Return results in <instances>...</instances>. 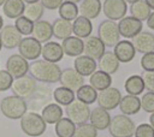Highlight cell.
<instances>
[{
  "label": "cell",
  "mask_w": 154,
  "mask_h": 137,
  "mask_svg": "<svg viewBox=\"0 0 154 137\" xmlns=\"http://www.w3.org/2000/svg\"><path fill=\"white\" fill-rule=\"evenodd\" d=\"M1 48H2V43H1V40H0V50H1Z\"/></svg>",
  "instance_id": "55"
},
{
  "label": "cell",
  "mask_w": 154,
  "mask_h": 137,
  "mask_svg": "<svg viewBox=\"0 0 154 137\" xmlns=\"http://www.w3.org/2000/svg\"><path fill=\"white\" fill-rule=\"evenodd\" d=\"M119 66H120V62L113 52H105L103 55L99 59V64H97L99 70H101L108 75L116 73L118 71Z\"/></svg>",
  "instance_id": "25"
},
{
  "label": "cell",
  "mask_w": 154,
  "mask_h": 137,
  "mask_svg": "<svg viewBox=\"0 0 154 137\" xmlns=\"http://www.w3.org/2000/svg\"><path fill=\"white\" fill-rule=\"evenodd\" d=\"M41 56L46 61H49V62H53V64L59 62L64 56V50H63L61 44H59L58 42H54V41L46 42L42 46Z\"/></svg>",
  "instance_id": "18"
},
{
  "label": "cell",
  "mask_w": 154,
  "mask_h": 137,
  "mask_svg": "<svg viewBox=\"0 0 154 137\" xmlns=\"http://www.w3.org/2000/svg\"><path fill=\"white\" fill-rule=\"evenodd\" d=\"M102 12L107 19L117 22L126 16L128 4L125 0H105L102 2Z\"/></svg>",
  "instance_id": "9"
},
{
  "label": "cell",
  "mask_w": 154,
  "mask_h": 137,
  "mask_svg": "<svg viewBox=\"0 0 154 137\" xmlns=\"http://www.w3.org/2000/svg\"><path fill=\"white\" fill-rule=\"evenodd\" d=\"M141 66L143 71H154V52H149L142 55Z\"/></svg>",
  "instance_id": "44"
},
{
  "label": "cell",
  "mask_w": 154,
  "mask_h": 137,
  "mask_svg": "<svg viewBox=\"0 0 154 137\" xmlns=\"http://www.w3.org/2000/svg\"><path fill=\"white\" fill-rule=\"evenodd\" d=\"M105 44L97 36H89L84 41V53L94 60H99L105 53Z\"/></svg>",
  "instance_id": "19"
},
{
  "label": "cell",
  "mask_w": 154,
  "mask_h": 137,
  "mask_svg": "<svg viewBox=\"0 0 154 137\" xmlns=\"http://www.w3.org/2000/svg\"><path fill=\"white\" fill-rule=\"evenodd\" d=\"M41 117L46 124H55L63 118V109L58 103H48L42 108Z\"/></svg>",
  "instance_id": "31"
},
{
  "label": "cell",
  "mask_w": 154,
  "mask_h": 137,
  "mask_svg": "<svg viewBox=\"0 0 154 137\" xmlns=\"http://www.w3.org/2000/svg\"><path fill=\"white\" fill-rule=\"evenodd\" d=\"M73 137H97V130L91 124H81L76 126Z\"/></svg>",
  "instance_id": "40"
},
{
  "label": "cell",
  "mask_w": 154,
  "mask_h": 137,
  "mask_svg": "<svg viewBox=\"0 0 154 137\" xmlns=\"http://www.w3.org/2000/svg\"><path fill=\"white\" fill-rule=\"evenodd\" d=\"M40 2L43 5L45 8L48 10H57L59 6L64 2V0H40Z\"/></svg>",
  "instance_id": "46"
},
{
  "label": "cell",
  "mask_w": 154,
  "mask_h": 137,
  "mask_svg": "<svg viewBox=\"0 0 154 137\" xmlns=\"http://www.w3.org/2000/svg\"><path fill=\"white\" fill-rule=\"evenodd\" d=\"M89 84L96 91H102L112 85V77H111V75H108L101 70H97L89 77Z\"/></svg>",
  "instance_id": "29"
},
{
  "label": "cell",
  "mask_w": 154,
  "mask_h": 137,
  "mask_svg": "<svg viewBox=\"0 0 154 137\" xmlns=\"http://www.w3.org/2000/svg\"><path fill=\"white\" fill-rule=\"evenodd\" d=\"M6 0H0V6H2L4 5V2H5Z\"/></svg>",
  "instance_id": "54"
},
{
  "label": "cell",
  "mask_w": 154,
  "mask_h": 137,
  "mask_svg": "<svg viewBox=\"0 0 154 137\" xmlns=\"http://www.w3.org/2000/svg\"><path fill=\"white\" fill-rule=\"evenodd\" d=\"M76 97L78 101H81L85 105H91L97 99V91L90 84H83L79 89H77Z\"/></svg>",
  "instance_id": "33"
},
{
  "label": "cell",
  "mask_w": 154,
  "mask_h": 137,
  "mask_svg": "<svg viewBox=\"0 0 154 137\" xmlns=\"http://www.w3.org/2000/svg\"><path fill=\"white\" fill-rule=\"evenodd\" d=\"M64 54L67 56H79L84 52V41L77 36H69L61 42Z\"/></svg>",
  "instance_id": "21"
},
{
  "label": "cell",
  "mask_w": 154,
  "mask_h": 137,
  "mask_svg": "<svg viewBox=\"0 0 154 137\" xmlns=\"http://www.w3.org/2000/svg\"><path fill=\"white\" fill-rule=\"evenodd\" d=\"M65 1H69V2H73V4H77V2H81L82 0H65Z\"/></svg>",
  "instance_id": "52"
},
{
  "label": "cell",
  "mask_w": 154,
  "mask_h": 137,
  "mask_svg": "<svg viewBox=\"0 0 154 137\" xmlns=\"http://www.w3.org/2000/svg\"><path fill=\"white\" fill-rule=\"evenodd\" d=\"M118 107H119L122 114H125L128 117L137 114L141 109V99L138 96L128 94L125 96H122V100H120Z\"/></svg>",
  "instance_id": "24"
},
{
  "label": "cell",
  "mask_w": 154,
  "mask_h": 137,
  "mask_svg": "<svg viewBox=\"0 0 154 137\" xmlns=\"http://www.w3.org/2000/svg\"><path fill=\"white\" fill-rule=\"evenodd\" d=\"M135 129V123L125 114H117L111 118L108 126V131L112 137H132Z\"/></svg>",
  "instance_id": "4"
},
{
  "label": "cell",
  "mask_w": 154,
  "mask_h": 137,
  "mask_svg": "<svg viewBox=\"0 0 154 137\" xmlns=\"http://www.w3.org/2000/svg\"><path fill=\"white\" fill-rule=\"evenodd\" d=\"M141 108L147 113H154V93L147 91L141 97Z\"/></svg>",
  "instance_id": "41"
},
{
  "label": "cell",
  "mask_w": 154,
  "mask_h": 137,
  "mask_svg": "<svg viewBox=\"0 0 154 137\" xmlns=\"http://www.w3.org/2000/svg\"><path fill=\"white\" fill-rule=\"evenodd\" d=\"M47 124L42 117L36 112H26L20 118V129L22 131L30 137H38L45 133Z\"/></svg>",
  "instance_id": "3"
},
{
  "label": "cell",
  "mask_w": 154,
  "mask_h": 137,
  "mask_svg": "<svg viewBox=\"0 0 154 137\" xmlns=\"http://www.w3.org/2000/svg\"><path fill=\"white\" fill-rule=\"evenodd\" d=\"M25 4H34V2H38L40 0H23Z\"/></svg>",
  "instance_id": "50"
},
{
  "label": "cell",
  "mask_w": 154,
  "mask_h": 137,
  "mask_svg": "<svg viewBox=\"0 0 154 137\" xmlns=\"http://www.w3.org/2000/svg\"><path fill=\"white\" fill-rule=\"evenodd\" d=\"M124 88L129 95L137 96V95L142 94L144 90V83H143L142 77L140 75H132V76L128 77L124 83Z\"/></svg>",
  "instance_id": "32"
},
{
  "label": "cell",
  "mask_w": 154,
  "mask_h": 137,
  "mask_svg": "<svg viewBox=\"0 0 154 137\" xmlns=\"http://www.w3.org/2000/svg\"><path fill=\"white\" fill-rule=\"evenodd\" d=\"M36 85H37L36 81L30 75H25L19 78H16L12 83L11 89H12L13 95H16L20 99L28 100L35 91Z\"/></svg>",
  "instance_id": "8"
},
{
  "label": "cell",
  "mask_w": 154,
  "mask_h": 137,
  "mask_svg": "<svg viewBox=\"0 0 154 137\" xmlns=\"http://www.w3.org/2000/svg\"><path fill=\"white\" fill-rule=\"evenodd\" d=\"M6 71L13 78H19L28 75L29 62L20 54H12L6 60Z\"/></svg>",
  "instance_id": "13"
},
{
  "label": "cell",
  "mask_w": 154,
  "mask_h": 137,
  "mask_svg": "<svg viewBox=\"0 0 154 137\" xmlns=\"http://www.w3.org/2000/svg\"><path fill=\"white\" fill-rule=\"evenodd\" d=\"M142 28H143L142 22L131 16H125L118 23L119 34L122 37L125 38H134L136 35H138L142 31Z\"/></svg>",
  "instance_id": "12"
},
{
  "label": "cell",
  "mask_w": 154,
  "mask_h": 137,
  "mask_svg": "<svg viewBox=\"0 0 154 137\" xmlns=\"http://www.w3.org/2000/svg\"><path fill=\"white\" fill-rule=\"evenodd\" d=\"M147 25H148V28L149 29H152V30H154V11H152L150 12V14H149V17L147 18Z\"/></svg>",
  "instance_id": "47"
},
{
  "label": "cell",
  "mask_w": 154,
  "mask_h": 137,
  "mask_svg": "<svg viewBox=\"0 0 154 137\" xmlns=\"http://www.w3.org/2000/svg\"><path fill=\"white\" fill-rule=\"evenodd\" d=\"M75 97H76L75 91H72L65 87H59V88L54 89V91H53V99L60 106L70 105L72 101H75Z\"/></svg>",
  "instance_id": "36"
},
{
  "label": "cell",
  "mask_w": 154,
  "mask_h": 137,
  "mask_svg": "<svg viewBox=\"0 0 154 137\" xmlns=\"http://www.w3.org/2000/svg\"><path fill=\"white\" fill-rule=\"evenodd\" d=\"M18 54H20L25 60H36L40 55H41V50H42V44L34 38L32 36H28V37H23L18 44Z\"/></svg>",
  "instance_id": "10"
},
{
  "label": "cell",
  "mask_w": 154,
  "mask_h": 137,
  "mask_svg": "<svg viewBox=\"0 0 154 137\" xmlns=\"http://www.w3.org/2000/svg\"><path fill=\"white\" fill-rule=\"evenodd\" d=\"M52 28H53V36L61 41L71 36L72 34V23L63 18H57L53 22Z\"/></svg>",
  "instance_id": "30"
},
{
  "label": "cell",
  "mask_w": 154,
  "mask_h": 137,
  "mask_svg": "<svg viewBox=\"0 0 154 137\" xmlns=\"http://www.w3.org/2000/svg\"><path fill=\"white\" fill-rule=\"evenodd\" d=\"M135 137H154V127L150 124L143 123L136 126L135 129Z\"/></svg>",
  "instance_id": "42"
},
{
  "label": "cell",
  "mask_w": 154,
  "mask_h": 137,
  "mask_svg": "<svg viewBox=\"0 0 154 137\" xmlns=\"http://www.w3.org/2000/svg\"><path fill=\"white\" fill-rule=\"evenodd\" d=\"M58 12H59V17L65 19V20H75L77 17H78V13H79V10L77 7V4H73V2H69V1H64L59 8H58Z\"/></svg>",
  "instance_id": "37"
},
{
  "label": "cell",
  "mask_w": 154,
  "mask_h": 137,
  "mask_svg": "<svg viewBox=\"0 0 154 137\" xmlns=\"http://www.w3.org/2000/svg\"><path fill=\"white\" fill-rule=\"evenodd\" d=\"M25 2L23 0H6L2 5L4 14L10 19H17L24 14Z\"/></svg>",
  "instance_id": "28"
},
{
  "label": "cell",
  "mask_w": 154,
  "mask_h": 137,
  "mask_svg": "<svg viewBox=\"0 0 154 137\" xmlns=\"http://www.w3.org/2000/svg\"><path fill=\"white\" fill-rule=\"evenodd\" d=\"M61 87H65L72 91H77L83 84H84V77H82L79 73L76 72L75 68L67 67L61 70L60 79H59Z\"/></svg>",
  "instance_id": "14"
},
{
  "label": "cell",
  "mask_w": 154,
  "mask_h": 137,
  "mask_svg": "<svg viewBox=\"0 0 154 137\" xmlns=\"http://www.w3.org/2000/svg\"><path fill=\"white\" fill-rule=\"evenodd\" d=\"M78 10L82 17L91 20L100 14L102 10V4L100 0H82Z\"/></svg>",
  "instance_id": "26"
},
{
  "label": "cell",
  "mask_w": 154,
  "mask_h": 137,
  "mask_svg": "<svg viewBox=\"0 0 154 137\" xmlns=\"http://www.w3.org/2000/svg\"><path fill=\"white\" fill-rule=\"evenodd\" d=\"M97 37L102 41L105 47H114L120 41L118 23L109 19L102 20L97 28Z\"/></svg>",
  "instance_id": "5"
},
{
  "label": "cell",
  "mask_w": 154,
  "mask_h": 137,
  "mask_svg": "<svg viewBox=\"0 0 154 137\" xmlns=\"http://www.w3.org/2000/svg\"><path fill=\"white\" fill-rule=\"evenodd\" d=\"M90 124L96 129V130H106L109 126L111 123V115L108 111L96 107L90 111V117H89Z\"/></svg>",
  "instance_id": "23"
},
{
  "label": "cell",
  "mask_w": 154,
  "mask_h": 137,
  "mask_svg": "<svg viewBox=\"0 0 154 137\" xmlns=\"http://www.w3.org/2000/svg\"><path fill=\"white\" fill-rule=\"evenodd\" d=\"M65 113H66V117L77 126L81 124H85L89 120L90 108H89V105H85L78 100H75L66 106Z\"/></svg>",
  "instance_id": "7"
},
{
  "label": "cell",
  "mask_w": 154,
  "mask_h": 137,
  "mask_svg": "<svg viewBox=\"0 0 154 137\" xmlns=\"http://www.w3.org/2000/svg\"><path fill=\"white\" fill-rule=\"evenodd\" d=\"M14 26L17 28V30L19 31V34L22 36H29V35L32 34L34 22H31L30 19H28L25 16H20L19 18L16 19Z\"/></svg>",
  "instance_id": "39"
},
{
  "label": "cell",
  "mask_w": 154,
  "mask_h": 137,
  "mask_svg": "<svg viewBox=\"0 0 154 137\" xmlns=\"http://www.w3.org/2000/svg\"><path fill=\"white\" fill-rule=\"evenodd\" d=\"M32 37L36 38L40 43H46L53 37V28L52 24L47 20L40 19L34 23L32 29Z\"/></svg>",
  "instance_id": "22"
},
{
  "label": "cell",
  "mask_w": 154,
  "mask_h": 137,
  "mask_svg": "<svg viewBox=\"0 0 154 137\" xmlns=\"http://www.w3.org/2000/svg\"><path fill=\"white\" fill-rule=\"evenodd\" d=\"M120 100H122V94L114 87H109L102 91H99L97 99H96L99 107H101L106 111H112V109L117 108L119 106Z\"/></svg>",
  "instance_id": "11"
},
{
  "label": "cell",
  "mask_w": 154,
  "mask_h": 137,
  "mask_svg": "<svg viewBox=\"0 0 154 137\" xmlns=\"http://www.w3.org/2000/svg\"><path fill=\"white\" fill-rule=\"evenodd\" d=\"M144 1H146V2H147V5L149 6V8L154 11V0H144Z\"/></svg>",
  "instance_id": "48"
},
{
  "label": "cell",
  "mask_w": 154,
  "mask_h": 137,
  "mask_svg": "<svg viewBox=\"0 0 154 137\" xmlns=\"http://www.w3.org/2000/svg\"><path fill=\"white\" fill-rule=\"evenodd\" d=\"M55 133L58 137H73L76 131V125L66 117L61 118L55 123Z\"/></svg>",
  "instance_id": "35"
},
{
  "label": "cell",
  "mask_w": 154,
  "mask_h": 137,
  "mask_svg": "<svg viewBox=\"0 0 154 137\" xmlns=\"http://www.w3.org/2000/svg\"><path fill=\"white\" fill-rule=\"evenodd\" d=\"M96 67H97L96 60L91 59L90 56H87L85 54L77 56L73 61V68L82 77H85V76L90 77L96 71Z\"/></svg>",
  "instance_id": "20"
},
{
  "label": "cell",
  "mask_w": 154,
  "mask_h": 137,
  "mask_svg": "<svg viewBox=\"0 0 154 137\" xmlns=\"http://www.w3.org/2000/svg\"><path fill=\"white\" fill-rule=\"evenodd\" d=\"M141 77L144 83V89L154 93V71H143Z\"/></svg>",
  "instance_id": "45"
},
{
  "label": "cell",
  "mask_w": 154,
  "mask_h": 137,
  "mask_svg": "<svg viewBox=\"0 0 154 137\" xmlns=\"http://www.w3.org/2000/svg\"><path fill=\"white\" fill-rule=\"evenodd\" d=\"M136 1H138V0H125V2L126 4H130V5L134 4V2H136Z\"/></svg>",
  "instance_id": "53"
},
{
  "label": "cell",
  "mask_w": 154,
  "mask_h": 137,
  "mask_svg": "<svg viewBox=\"0 0 154 137\" xmlns=\"http://www.w3.org/2000/svg\"><path fill=\"white\" fill-rule=\"evenodd\" d=\"M22 38L23 37L19 34V31L17 30V28L14 26V24L13 25L12 24L5 25L0 30V40H1L2 47L7 48V49L17 48Z\"/></svg>",
  "instance_id": "15"
},
{
  "label": "cell",
  "mask_w": 154,
  "mask_h": 137,
  "mask_svg": "<svg viewBox=\"0 0 154 137\" xmlns=\"http://www.w3.org/2000/svg\"><path fill=\"white\" fill-rule=\"evenodd\" d=\"M149 124L154 127V113H150V117H149Z\"/></svg>",
  "instance_id": "49"
},
{
  "label": "cell",
  "mask_w": 154,
  "mask_h": 137,
  "mask_svg": "<svg viewBox=\"0 0 154 137\" xmlns=\"http://www.w3.org/2000/svg\"><path fill=\"white\" fill-rule=\"evenodd\" d=\"M0 111L6 118L17 120L20 119L28 112V105L24 99H20L16 95H11L1 100Z\"/></svg>",
  "instance_id": "2"
},
{
  "label": "cell",
  "mask_w": 154,
  "mask_h": 137,
  "mask_svg": "<svg viewBox=\"0 0 154 137\" xmlns=\"http://www.w3.org/2000/svg\"><path fill=\"white\" fill-rule=\"evenodd\" d=\"M52 97H53L52 89L46 84H38L36 85V89L32 93V95L28 99V102H26L28 108L31 112L40 111V109L42 111V108L49 103Z\"/></svg>",
  "instance_id": "6"
},
{
  "label": "cell",
  "mask_w": 154,
  "mask_h": 137,
  "mask_svg": "<svg viewBox=\"0 0 154 137\" xmlns=\"http://www.w3.org/2000/svg\"><path fill=\"white\" fill-rule=\"evenodd\" d=\"M132 44L136 52L141 54H146L149 52H154V34L149 31H141L132 38Z\"/></svg>",
  "instance_id": "17"
},
{
  "label": "cell",
  "mask_w": 154,
  "mask_h": 137,
  "mask_svg": "<svg viewBox=\"0 0 154 137\" xmlns=\"http://www.w3.org/2000/svg\"><path fill=\"white\" fill-rule=\"evenodd\" d=\"M14 78L6 71V70H0V91H6L12 87Z\"/></svg>",
  "instance_id": "43"
},
{
  "label": "cell",
  "mask_w": 154,
  "mask_h": 137,
  "mask_svg": "<svg viewBox=\"0 0 154 137\" xmlns=\"http://www.w3.org/2000/svg\"><path fill=\"white\" fill-rule=\"evenodd\" d=\"M113 53L119 60V62H130L134 60L136 55V49L132 44L131 41L129 40H120L114 47H113Z\"/></svg>",
  "instance_id": "16"
},
{
  "label": "cell",
  "mask_w": 154,
  "mask_h": 137,
  "mask_svg": "<svg viewBox=\"0 0 154 137\" xmlns=\"http://www.w3.org/2000/svg\"><path fill=\"white\" fill-rule=\"evenodd\" d=\"M91 31H93V24H91L90 19L82 17V16H78L73 20L72 32L75 34V36L79 37V38H87L91 35Z\"/></svg>",
  "instance_id": "27"
},
{
  "label": "cell",
  "mask_w": 154,
  "mask_h": 137,
  "mask_svg": "<svg viewBox=\"0 0 154 137\" xmlns=\"http://www.w3.org/2000/svg\"><path fill=\"white\" fill-rule=\"evenodd\" d=\"M4 28V18L0 16V30Z\"/></svg>",
  "instance_id": "51"
},
{
  "label": "cell",
  "mask_w": 154,
  "mask_h": 137,
  "mask_svg": "<svg viewBox=\"0 0 154 137\" xmlns=\"http://www.w3.org/2000/svg\"><path fill=\"white\" fill-rule=\"evenodd\" d=\"M152 10L149 8V6L147 5V2L144 0H138L134 4L130 5V14L131 17L143 22L147 20V18L149 17Z\"/></svg>",
  "instance_id": "34"
},
{
  "label": "cell",
  "mask_w": 154,
  "mask_h": 137,
  "mask_svg": "<svg viewBox=\"0 0 154 137\" xmlns=\"http://www.w3.org/2000/svg\"><path fill=\"white\" fill-rule=\"evenodd\" d=\"M29 75L36 81L46 84L57 83L60 79L61 70L58 64H53L46 60H34L29 64Z\"/></svg>",
  "instance_id": "1"
},
{
  "label": "cell",
  "mask_w": 154,
  "mask_h": 137,
  "mask_svg": "<svg viewBox=\"0 0 154 137\" xmlns=\"http://www.w3.org/2000/svg\"><path fill=\"white\" fill-rule=\"evenodd\" d=\"M43 11L45 7L43 5L38 1V2H34V4H26L25 5V10H24V16L30 19L31 22H37L42 18L43 16Z\"/></svg>",
  "instance_id": "38"
}]
</instances>
